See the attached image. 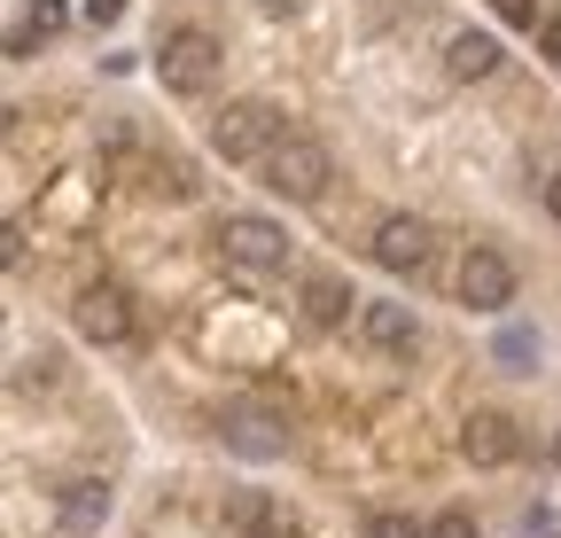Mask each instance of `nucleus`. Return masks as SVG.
<instances>
[{
    "mask_svg": "<svg viewBox=\"0 0 561 538\" xmlns=\"http://www.w3.org/2000/svg\"><path fill=\"white\" fill-rule=\"evenodd\" d=\"M55 24H62V0H32V32H39V39H47V32H55Z\"/></svg>",
    "mask_w": 561,
    "mask_h": 538,
    "instance_id": "18",
    "label": "nucleus"
},
{
    "mask_svg": "<svg viewBox=\"0 0 561 538\" xmlns=\"http://www.w3.org/2000/svg\"><path fill=\"white\" fill-rule=\"evenodd\" d=\"M79 9H87V24H117V16H125V0H79Z\"/></svg>",
    "mask_w": 561,
    "mask_h": 538,
    "instance_id": "20",
    "label": "nucleus"
},
{
    "mask_svg": "<svg viewBox=\"0 0 561 538\" xmlns=\"http://www.w3.org/2000/svg\"><path fill=\"white\" fill-rule=\"evenodd\" d=\"M553 460H561V437H553Z\"/></svg>",
    "mask_w": 561,
    "mask_h": 538,
    "instance_id": "23",
    "label": "nucleus"
},
{
    "mask_svg": "<svg viewBox=\"0 0 561 538\" xmlns=\"http://www.w3.org/2000/svg\"><path fill=\"white\" fill-rule=\"evenodd\" d=\"M546 211H553V219H561V180H546Z\"/></svg>",
    "mask_w": 561,
    "mask_h": 538,
    "instance_id": "22",
    "label": "nucleus"
},
{
    "mask_svg": "<svg viewBox=\"0 0 561 538\" xmlns=\"http://www.w3.org/2000/svg\"><path fill=\"white\" fill-rule=\"evenodd\" d=\"M157 79L172 94H203L210 79H219V39H210V32H172L157 47Z\"/></svg>",
    "mask_w": 561,
    "mask_h": 538,
    "instance_id": "4",
    "label": "nucleus"
},
{
    "mask_svg": "<svg viewBox=\"0 0 561 538\" xmlns=\"http://www.w3.org/2000/svg\"><path fill=\"white\" fill-rule=\"evenodd\" d=\"M70 320H79L87 344H125V335H133V297L117 282H87L79 305H70Z\"/></svg>",
    "mask_w": 561,
    "mask_h": 538,
    "instance_id": "6",
    "label": "nucleus"
},
{
    "mask_svg": "<svg viewBox=\"0 0 561 538\" xmlns=\"http://www.w3.org/2000/svg\"><path fill=\"white\" fill-rule=\"evenodd\" d=\"M359 344L382 359H413V305H359Z\"/></svg>",
    "mask_w": 561,
    "mask_h": 538,
    "instance_id": "8",
    "label": "nucleus"
},
{
    "mask_svg": "<svg viewBox=\"0 0 561 538\" xmlns=\"http://www.w3.org/2000/svg\"><path fill=\"white\" fill-rule=\"evenodd\" d=\"M460 453H468L476 468H507V460L523 453V437H515V422H507V414H491V407H483V414H468V422H460Z\"/></svg>",
    "mask_w": 561,
    "mask_h": 538,
    "instance_id": "9",
    "label": "nucleus"
},
{
    "mask_svg": "<svg viewBox=\"0 0 561 538\" xmlns=\"http://www.w3.org/2000/svg\"><path fill=\"white\" fill-rule=\"evenodd\" d=\"M227 523H234V530H257V523H273V515H265L257 492H234V500H227Z\"/></svg>",
    "mask_w": 561,
    "mask_h": 538,
    "instance_id": "15",
    "label": "nucleus"
},
{
    "mask_svg": "<svg viewBox=\"0 0 561 538\" xmlns=\"http://www.w3.org/2000/svg\"><path fill=\"white\" fill-rule=\"evenodd\" d=\"M55 507H62L70 530H102V523H110V484H102V477H70Z\"/></svg>",
    "mask_w": 561,
    "mask_h": 538,
    "instance_id": "11",
    "label": "nucleus"
},
{
    "mask_svg": "<svg viewBox=\"0 0 561 538\" xmlns=\"http://www.w3.org/2000/svg\"><path fill=\"white\" fill-rule=\"evenodd\" d=\"M219 250H227V265H242V274H280V265H289V234L273 219H257V211H227Z\"/></svg>",
    "mask_w": 561,
    "mask_h": 538,
    "instance_id": "3",
    "label": "nucleus"
},
{
    "mask_svg": "<svg viewBox=\"0 0 561 538\" xmlns=\"http://www.w3.org/2000/svg\"><path fill=\"white\" fill-rule=\"evenodd\" d=\"M367 538H430V530H413V515H375Z\"/></svg>",
    "mask_w": 561,
    "mask_h": 538,
    "instance_id": "17",
    "label": "nucleus"
},
{
    "mask_svg": "<svg viewBox=\"0 0 561 538\" xmlns=\"http://www.w3.org/2000/svg\"><path fill=\"white\" fill-rule=\"evenodd\" d=\"M257 172H265L273 195H289V204H320L328 180H335V157H328V141H312V133H280Z\"/></svg>",
    "mask_w": 561,
    "mask_h": 538,
    "instance_id": "1",
    "label": "nucleus"
},
{
    "mask_svg": "<svg viewBox=\"0 0 561 538\" xmlns=\"http://www.w3.org/2000/svg\"><path fill=\"white\" fill-rule=\"evenodd\" d=\"M491 9H500L507 24H538V0H491Z\"/></svg>",
    "mask_w": 561,
    "mask_h": 538,
    "instance_id": "19",
    "label": "nucleus"
},
{
    "mask_svg": "<svg viewBox=\"0 0 561 538\" xmlns=\"http://www.w3.org/2000/svg\"><path fill=\"white\" fill-rule=\"evenodd\" d=\"M445 71L453 79H491V71H500V39H491V32H453V47H445Z\"/></svg>",
    "mask_w": 561,
    "mask_h": 538,
    "instance_id": "12",
    "label": "nucleus"
},
{
    "mask_svg": "<svg viewBox=\"0 0 561 538\" xmlns=\"http://www.w3.org/2000/svg\"><path fill=\"white\" fill-rule=\"evenodd\" d=\"M430 538H483V530H476V515H468V507H445V515L430 523Z\"/></svg>",
    "mask_w": 561,
    "mask_h": 538,
    "instance_id": "16",
    "label": "nucleus"
},
{
    "mask_svg": "<svg viewBox=\"0 0 561 538\" xmlns=\"http://www.w3.org/2000/svg\"><path fill=\"white\" fill-rule=\"evenodd\" d=\"M280 133H289V117H280L273 102H227L219 117H210V149H219L227 164H265Z\"/></svg>",
    "mask_w": 561,
    "mask_h": 538,
    "instance_id": "2",
    "label": "nucleus"
},
{
    "mask_svg": "<svg viewBox=\"0 0 561 538\" xmlns=\"http://www.w3.org/2000/svg\"><path fill=\"white\" fill-rule=\"evenodd\" d=\"M227 445L250 453V460H280L289 453V430H280V414H265V407H227Z\"/></svg>",
    "mask_w": 561,
    "mask_h": 538,
    "instance_id": "10",
    "label": "nucleus"
},
{
    "mask_svg": "<svg viewBox=\"0 0 561 538\" xmlns=\"http://www.w3.org/2000/svg\"><path fill=\"white\" fill-rule=\"evenodd\" d=\"M507 297H515V265H507V250L476 242V250L460 257V305H468V312H500Z\"/></svg>",
    "mask_w": 561,
    "mask_h": 538,
    "instance_id": "5",
    "label": "nucleus"
},
{
    "mask_svg": "<svg viewBox=\"0 0 561 538\" xmlns=\"http://www.w3.org/2000/svg\"><path fill=\"white\" fill-rule=\"evenodd\" d=\"M149 187L164 195V204H187V195H195V172H187L180 157H157V164H149Z\"/></svg>",
    "mask_w": 561,
    "mask_h": 538,
    "instance_id": "14",
    "label": "nucleus"
},
{
    "mask_svg": "<svg viewBox=\"0 0 561 538\" xmlns=\"http://www.w3.org/2000/svg\"><path fill=\"white\" fill-rule=\"evenodd\" d=\"M351 305H359V297H351L343 274H312V282H305V320H312V328H343Z\"/></svg>",
    "mask_w": 561,
    "mask_h": 538,
    "instance_id": "13",
    "label": "nucleus"
},
{
    "mask_svg": "<svg viewBox=\"0 0 561 538\" xmlns=\"http://www.w3.org/2000/svg\"><path fill=\"white\" fill-rule=\"evenodd\" d=\"M250 538H305V530H297V523H257Z\"/></svg>",
    "mask_w": 561,
    "mask_h": 538,
    "instance_id": "21",
    "label": "nucleus"
},
{
    "mask_svg": "<svg viewBox=\"0 0 561 538\" xmlns=\"http://www.w3.org/2000/svg\"><path fill=\"white\" fill-rule=\"evenodd\" d=\"M430 219H413V211H390L382 227H375V265H390V274H421L430 265Z\"/></svg>",
    "mask_w": 561,
    "mask_h": 538,
    "instance_id": "7",
    "label": "nucleus"
}]
</instances>
